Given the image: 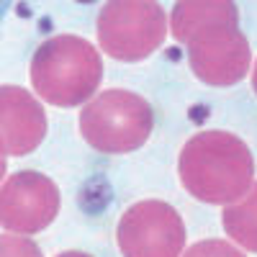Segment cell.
<instances>
[{
  "label": "cell",
  "mask_w": 257,
  "mask_h": 257,
  "mask_svg": "<svg viewBox=\"0 0 257 257\" xmlns=\"http://www.w3.org/2000/svg\"><path fill=\"white\" fill-rule=\"evenodd\" d=\"M116 239L123 257H180L185 224L170 203L142 201L123 211Z\"/></svg>",
  "instance_id": "5"
},
{
  "label": "cell",
  "mask_w": 257,
  "mask_h": 257,
  "mask_svg": "<svg viewBox=\"0 0 257 257\" xmlns=\"http://www.w3.org/2000/svg\"><path fill=\"white\" fill-rule=\"evenodd\" d=\"M47 113L41 103L18 85H0V155L24 157L44 142Z\"/></svg>",
  "instance_id": "8"
},
{
  "label": "cell",
  "mask_w": 257,
  "mask_h": 257,
  "mask_svg": "<svg viewBox=\"0 0 257 257\" xmlns=\"http://www.w3.org/2000/svg\"><path fill=\"white\" fill-rule=\"evenodd\" d=\"M252 88L257 93V62H254V70H252Z\"/></svg>",
  "instance_id": "14"
},
{
  "label": "cell",
  "mask_w": 257,
  "mask_h": 257,
  "mask_svg": "<svg viewBox=\"0 0 257 257\" xmlns=\"http://www.w3.org/2000/svg\"><path fill=\"white\" fill-rule=\"evenodd\" d=\"M167 36V18L152 0H113L100 8V49L121 62H139L155 54Z\"/></svg>",
  "instance_id": "4"
},
{
  "label": "cell",
  "mask_w": 257,
  "mask_h": 257,
  "mask_svg": "<svg viewBox=\"0 0 257 257\" xmlns=\"http://www.w3.org/2000/svg\"><path fill=\"white\" fill-rule=\"evenodd\" d=\"M57 257H90V254H85V252H75V249H70V252H62V254H57Z\"/></svg>",
  "instance_id": "13"
},
{
  "label": "cell",
  "mask_w": 257,
  "mask_h": 257,
  "mask_svg": "<svg viewBox=\"0 0 257 257\" xmlns=\"http://www.w3.org/2000/svg\"><path fill=\"white\" fill-rule=\"evenodd\" d=\"M29 75L34 90L47 103L70 108L93 98L103 77V59L90 41L62 34L36 49Z\"/></svg>",
  "instance_id": "2"
},
{
  "label": "cell",
  "mask_w": 257,
  "mask_h": 257,
  "mask_svg": "<svg viewBox=\"0 0 257 257\" xmlns=\"http://www.w3.org/2000/svg\"><path fill=\"white\" fill-rule=\"evenodd\" d=\"M180 257H247L242 249H237L229 242H221V239H206V242H198L188 247Z\"/></svg>",
  "instance_id": "11"
},
{
  "label": "cell",
  "mask_w": 257,
  "mask_h": 257,
  "mask_svg": "<svg viewBox=\"0 0 257 257\" xmlns=\"http://www.w3.org/2000/svg\"><path fill=\"white\" fill-rule=\"evenodd\" d=\"M155 126L149 103L132 90H103L82 105L80 134L103 155H126L139 149Z\"/></svg>",
  "instance_id": "3"
},
{
  "label": "cell",
  "mask_w": 257,
  "mask_h": 257,
  "mask_svg": "<svg viewBox=\"0 0 257 257\" xmlns=\"http://www.w3.org/2000/svg\"><path fill=\"white\" fill-rule=\"evenodd\" d=\"M221 224L224 231L239 247L257 252V183L249 185V190L239 201H234L224 208Z\"/></svg>",
  "instance_id": "10"
},
{
  "label": "cell",
  "mask_w": 257,
  "mask_h": 257,
  "mask_svg": "<svg viewBox=\"0 0 257 257\" xmlns=\"http://www.w3.org/2000/svg\"><path fill=\"white\" fill-rule=\"evenodd\" d=\"M239 13L234 3L226 0H201V3H178L170 16V31H173L175 41L185 44V41L211 26H237Z\"/></svg>",
  "instance_id": "9"
},
{
  "label": "cell",
  "mask_w": 257,
  "mask_h": 257,
  "mask_svg": "<svg viewBox=\"0 0 257 257\" xmlns=\"http://www.w3.org/2000/svg\"><path fill=\"white\" fill-rule=\"evenodd\" d=\"M59 211V188L41 173L24 170L0 185V226L16 234L47 229Z\"/></svg>",
  "instance_id": "7"
},
{
  "label": "cell",
  "mask_w": 257,
  "mask_h": 257,
  "mask_svg": "<svg viewBox=\"0 0 257 257\" xmlns=\"http://www.w3.org/2000/svg\"><path fill=\"white\" fill-rule=\"evenodd\" d=\"M0 257H44L36 242L21 234H3L0 237Z\"/></svg>",
  "instance_id": "12"
},
{
  "label": "cell",
  "mask_w": 257,
  "mask_h": 257,
  "mask_svg": "<svg viewBox=\"0 0 257 257\" xmlns=\"http://www.w3.org/2000/svg\"><path fill=\"white\" fill-rule=\"evenodd\" d=\"M188 62L206 85H234L249 72V41L237 26H211L188 41Z\"/></svg>",
  "instance_id": "6"
},
{
  "label": "cell",
  "mask_w": 257,
  "mask_h": 257,
  "mask_svg": "<svg viewBox=\"0 0 257 257\" xmlns=\"http://www.w3.org/2000/svg\"><path fill=\"white\" fill-rule=\"evenodd\" d=\"M3 175H6V157L0 155V180H3Z\"/></svg>",
  "instance_id": "15"
},
{
  "label": "cell",
  "mask_w": 257,
  "mask_h": 257,
  "mask_svg": "<svg viewBox=\"0 0 257 257\" xmlns=\"http://www.w3.org/2000/svg\"><path fill=\"white\" fill-rule=\"evenodd\" d=\"M178 175L193 198L226 206L249 190L254 160L239 137L213 128L185 142L178 160Z\"/></svg>",
  "instance_id": "1"
}]
</instances>
